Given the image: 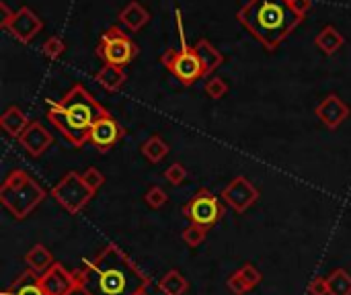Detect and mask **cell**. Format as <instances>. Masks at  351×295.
<instances>
[{"mask_svg": "<svg viewBox=\"0 0 351 295\" xmlns=\"http://www.w3.org/2000/svg\"><path fill=\"white\" fill-rule=\"evenodd\" d=\"M76 275L82 295H140L152 283L117 244H107Z\"/></svg>", "mask_w": 351, "mask_h": 295, "instance_id": "cell-1", "label": "cell"}, {"mask_svg": "<svg viewBox=\"0 0 351 295\" xmlns=\"http://www.w3.org/2000/svg\"><path fill=\"white\" fill-rule=\"evenodd\" d=\"M105 115L107 109L82 84H74L60 101H47L45 117L74 148H82L90 138L93 125Z\"/></svg>", "mask_w": 351, "mask_h": 295, "instance_id": "cell-2", "label": "cell"}, {"mask_svg": "<svg viewBox=\"0 0 351 295\" xmlns=\"http://www.w3.org/2000/svg\"><path fill=\"white\" fill-rule=\"evenodd\" d=\"M237 16L269 51H274L304 18L292 8L290 0H249Z\"/></svg>", "mask_w": 351, "mask_h": 295, "instance_id": "cell-3", "label": "cell"}, {"mask_svg": "<svg viewBox=\"0 0 351 295\" xmlns=\"http://www.w3.org/2000/svg\"><path fill=\"white\" fill-rule=\"evenodd\" d=\"M45 197V189L25 170H12L0 185V203L14 220H27Z\"/></svg>", "mask_w": 351, "mask_h": 295, "instance_id": "cell-4", "label": "cell"}, {"mask_svg": "<svg viewBox=\"0 0 351 295\" xmlns=\"http://www.w3.org/2000/svg\"><path fill=\"white\" fill-rule=\"evenodd\" d=\"M97 193L88 189V185L84 183L82 175L70 170L66 172L51 189V197L70 214V216H78L95 197Z\"/></svg>", "mask_w": 351, "mask_h": 295, "instance_id": "cell-5", "label": "cell"}, {"mask_svg": "<svg viewBox=\"0 0 351 295\" xmlns=\"http://www.w3.org/2000/svg\"><path fill=\"white\" fill-rule=\"evenodd\" d=\"M160 62L185 86H191L193 82L208 76L206 68L197 55V49L191 45H183L181 49H169L165 55H160Z\"/></svg>", "mask_w": 351, "mask_h": 295, "instance_id": "cell-6", "label": "cell"}, {"mask_svg": "<svg viewBox=\"0 0 351 295\" xmlns=\"http://www.w3.org/2000/svg\"><path fill=\"white\" fill-rule=\"evenodd\" d=\"M97 55L109 66H125L138 55V45L119 27H109L101 35Z\"/></svg>", "mask_w": 351, "mask_h": 295, "instance_id": "cell-7", "label": "cell"}, {"mask_svg": "<svg viewBox=\"0 0 351 295\" xmlns=\"http://www.w3.org/2000/svg\"><path fill=\"white\" fill-rule=\"evenodd\" d=\"M226 209L222 205V201L208 189H199L185 205H183V216L195 224V226H204V228H214L222 218H224Z\"/></svg>", "mask_w": 351, "mask_h": 295, "instance_id": "cell-8", "label": "cell"}, {"mask_svg": "<svg viewBox=\"0 0 351 295\" xmlns=\"http://www.w3.org/2000/svg\"><path fill=\"white\" fill-rule=\"evenodd\" d=\"M222 201L234 209L237 214H247L249 207H253L259 199L257 187L247 177H234L222 191Z\"/></svg>", "mask_w": 351, "mask_h": 295, "instance_id": "cell-9", "label": "cell"}, {"mask_svg": "<svg viewBox=\"0 0 351 295\" xmlns=\"http://www.w3.org/2000/svg\"><path fill=\"white\" fill-rule=\"evenodd\" d=\"M39 285L45 295H72L78 292L76 271H68L62 263H53L43 275H39Z\"/></svg>", "mask_w": 351, "mask_h": 295, "instance_id": "cell-10", "label": "cell"}, {"mask_svg": "<svg viewBox=\"0 0 351 295\" xmlns=\"http://www.w3.org/2000/svg\"><path fill=\"white\" fill-rule=\"evenodd\" d=\"M123 136H125L123 127L107 113L105 117H101V119L93 125L88 142H90L101 154H105V152H109Z\"/></svg>", "mask_w": 351, "mask_h": 295, "instance_id": "cell-11", "label": "cell"}, {"mask_svg": "<svg viewBox=\"0 0 351 295\" xmlns=\"http://www.w3.org/2000/svg\"><path fill=\"white\" fill-rule=\"evenodd\" d=\"M41 27H43L41 18H39L29 6H21V8L14 12L12 21L8 23L6 29L10 31V35H12L16 41L29 43V41H33V37L41 31Z\"/></svg>", "mask_w": 351, "mask_h": 295, "instance_id": "cell-12", "label": "cell"}, {"mask_svg": "<svg viewBox=\"0 0 351 295\" xmlns=\"http://www.w3.org/2000/svg\"><path fill=\"white\" fill-rule=\"evenodd\" d=\"M315 113H317V117L321 119V123H323L325 127L337 129V127L350 117L351 109L350 105H348L339 94L333 92V94L325 97V99L317 105Z\"/></svg>", "mask_w": 351, "mask_h": 295, "instance_id": "cell-13", "label": "cell"}, {"mask_svg": "<svg viewBox=\"0 0 351 295\" xmlns=\"http://www.w3.org/2000/svg\"><path fill=\"white\" fill-rule=\"evenodd\" d=\"M19 144L27 150L29 156L39 158V156L53 144V136H51V131H49L43 123L31 121V123L27 125V129L21 133Z\"/></svg>", "mask_w": 351, "mask_h": 295, "instance_id": "cell-14", "label": "cell"}, {"mask_svg": "<svg viewBox=\"0 0 351 295\" xmlns=\"http://www.w3.org/2000/svg\"><path fill=\"white\" fill-rule=\"evenodd\" d=\"M31 121H29V117L25 115V111L21 109V107H16V105H12V107H8L2 115H0V127L10 136V138H21V133L27 129V125H29Z\"/></svg>", "mask_w": 351, "mask_h": 295, "instance_id": "cell-15", "label": "cell"}, {"mask_svg": "<svg viewBox=\"0 0 351 295\" xmlns=\"http://www.w3.org/2000/svg\"><path fill=\"white\" fill-rule=\"evenodd\" d=\"M2 295H45L39 285V275L33 273L31 269L23 271L4 292Z\"/></svg>", "mask_w": 351, "mask_h": 295, "instance_id": "cell-16", "label": "cell"}, {"mask_svg": "<svg viewBox=\"0 0 351 295\" xmlns=\"http://www.w3.org/2000/svg\"><path fill=\"white\" fill-rule=\"evenodd\" d=\"M25 263H27V269H31V271L37 273V275H43L47 269H51V265H53L56 261H53L51 253H49L43 244H35L33 248L27 251Z\"/></svg>", "mask_w": 351, "mask_h": 295, "instance_id": "cell-17", "label": "cell"}, {"mask_svg": "<svg viewBox=\"0 0 351 295\" xmlns=\"http://www.w3.org/2000/svg\"><path fill=\"white\" fill-rule=\"evenodd\" d=\"M119 21L130 29V31H140L148 21H150V14L148 10L140 4V2H130L121 12H119Z\"/></svg>", "mask_w": 351, "mask_h": 295, "instance_id": "cell-18", "label": "cell"}, {"mask_svg": "<svg viewBox=\"0 0 351 295\" xmlns=\"http://www.w3.org/2000/svg\"><path fill=\"white\" fill-rule=\"evenodd\" d=\"M95 78H97V82H99L105 90L115 92V90H119V88L123 86V82H125V72H123L121 66H109V64H105V66L97 72Z\"/></svg>", "mask_w": 351, "mask_h": 295, "instance_id": "cell-19", "label": "cell"}, {"mask_svg": "<svg viewBox=\"0 0 351 295\" xmlns=\"http://www.w3.org/2000/svg\"><path fill=\"white\" fill-rule=\"evenodd\" d=\"M195 49H197V55H199V60H202V64H204V68H206V74L210 76L216 68H220L222 66V62H224V55L208 41V39H199L195 45H193Z\"/></svg>", "mask_w": 351, "mask_h": 295, "instance_id": "cell-20", "label": "cell"}, {"mask_svg": "<svg viewBox=\"0 0 351 295\" xmlns=\"http://www.w3.org/2000/svg\"><path fill=\"white\" fill-rule=\"evenodd\" d=\"M158 290L165 295H185L189 290V281L185 279V275L177 269H171L160 281H158Z\"/></svg>", "mask_w": 351, "mask_h": 295, "instance_id": "cell-21", "label": "cell"}, {"mask_svg": "<svg viewBox=\"0 0 351 295\" xmlns=\"http://www.w3.org/2000/svg\"><path fill=\"white\" fill-rule=\"evenodd\" d=\"M343 35L335 29V27H325L319 35H317V39H315V43H317V47L323 51V53H327V55H333L341 45H343Z\"/></svg>", "mask_w": 351, "mask_h": 295, "instance_id": "cell-22", "label": "cell"}, {"mask_svg": "<svg viewBox=\"0 0 351 295\" xmlns=\"http://www.w3.org/2000/svg\"><path fill=\"white\" fill-rule=\"evenodd\" d=\"M142 154H144V158L150 162V164H158V162H162L165 160V156L169 154V146H167V142L160 138V136H152V138H148L144 144H142Z\"/></svg>", "mask_w": 351, "mask_h": 295, "instance_id": "cell-23", "label": "cell"}, {"mask_svg": "<svg viewBox=\"0 0 351 295\" xmlns=\"http://www.w3.org/2000/svg\"><path fill=\"white\" fill-rule=\"evenodd\" d=\"M329 295H351V275L346 269H335L329 277Z\"/></svg>", "mask_w": 351, "mask_h": 295, "instance_id": "cell-24", "label": "cell"}, {"mask_svg": "<svg viewBox=\"0 0 351 295\" xmlns=\"http://www.w3.org/2000/svg\"><path fill=\"white\" fill-rule=\"evenodd\" d=\"M181 238H183V242H185L189 248H197V246H202V244H204V240L208 238V228H204V226H195V224H189V226L183 230Z\"/></svg>", "mask_w": 351, "mask_h": 295, "instance_id": "cell-25", "label": "cell"}, {"mask_svg": "<svg viewBox=\"0 0 351 295\" xmlns=\"http://www.w3.org/2000/svg\"><path fill=\"white\" fill-rule=\"evenodd\" d=\"M226 92H228V82H226L224 78L214 76V78H210V80L206 82V94H208L210 99H214V101L222 99Z\"/></svg>", "mask_w": 351, "mask_h": 295, "instance_id": "cell-26", "label": "cell"}, {"mask_svg": "<svg viewBox=\"0 0 351 295\" xmlns=\"http://www.w3.org/2000/svg\"><path fill=\"white\" fill-rule=\"evenodd\" d=\"M167 201H169V195H167V191L160 189V187H150V189L146 191V195H144V203H146L148 207H152V209H160Z\"/></svg>", "mask_w": 351, "mask_h": 295, "instance_id": "cell-27", "label": "cell"}, {"mask_svg": "<svg viewBox=\"0 0 351 295\" xmlns=\"http://www.w3.org/2000/svg\"><path fill=\"white\" fill-rule=\"evenodd\" d=\"M165 179H167L173 187H179V185L185 183L187 170H185V166H183L181 162H175V164H171V166L165 170Z\"/></svg>", "mask_w": 351, "mask_h": 295, "instance_id": "cell-28", "label": "cell"}, {"mask_svg": "<svg viewBox=\"0 0 351 295\" xmlns=\"http://www.w3.org/2000/svg\"><path fill=\"white\" fill-rule=\"evenodd\" d=\"M239 273H241V277L249 283V287L251 290H255L261 281H263V275H261V271L255 267V265H251V263H247V265H243L241 269H239Z\"/></svg>", "mask_w": 351, "mask_h": 295, "instance_id": "cell-29", "label": "cell"}, {"mask_svg": "<svg viewBox=\"0 0 351 295\" xmlns=\"http://www.w3.org/2000/svg\"><path fill=\"white\" fill-rule=\"evenodd\" d=\"M64 49H66V45H64L62 37H58V35L49 37V39L43 43V53H45L49 60H58V57L64 53Z\"/></svg>", "mask_w": 351, "mask_h": 295, "instance_id": "cell-30", "label": "cell"}, {"mask_svg": "<svg viewBox=\"0 0 351 295\" xmlns=\"http://www.w3.org/2000/svg\"><path fill=\"white\" fill-rule=\"evenodd\" d=\"M82 179H84V183L88 185V189H90V191H95V193H97V191L103 187V183H105L103 172H101L99 168H95V166L86 168V170H84V175H82Z\"/></svg>", "mask_w": 351, "mask_h": 295, "instance_id": "cell-31", "label": "cell"}, {"mask_svg": "<svg viewBox=\"0 0 351 295\" xmlns=\"http://www.w3.org/2000/svg\"><path fill=\"white\" fill-rule=\"evenodd\" d=\"M226 285H228V290H230L234 295H247L249 292H251L249 283L241 277V273H239V271H234V273L228 277Z\"/></svg>", "mask_w": 351, "mask_h": 295, "instance_id": "cell-32", "label": "cell"}, {"mask_svg": "<svg viewBox=\"0 0 351 295\" xmlns=\"http://www.w3.org/2000/svg\"><path fill=\"white\" fill-rule=\"evenodd\" d=\"M308 295H329V283L327 277H317L308 285Z\"/></svg>", "mask_w": 351, "mask_h": 295, "instance_id": "cell-33", "label": "cell"}, {"mask_svg": "<svg viewBox=\"0 0 351 295\" xmlns=\"http://www.w3.org/2000/svg\"><path fill=\"white\" fill-rule=\"evenodd\" d=\"M12 16H14V12L10 10V6L6 4V2H0V27H8V23L12 21Z\"/></svg>", "mask_w": 351, "mask_h": 295, "instance_id": "cell-34", "label": "cell"}, {"mask_svg": "<svg viewBox=\"0 0 351 295\" xmlns=\"http://www.w3.org/2000/svg\"><path fill=\"white\" fill-rule=\"evenodd\" d=\"M290 4H292V8H294L298 14H302V16H304V14L311 10V4H313V2H311V0H292Z\"/></svg>", "mask_w": 351, "mask_h": 295, "instance_id": "cell-35", "label": "cell"}, {"mask_svg": "<svg viewBox=\"0 0 351 295\" xmlns=\"http://www.w3.org/2000/svg\"><path fill=\"white\" fill-rule=\"evenodd\" d=\"M140 295H150V294H148V290H146V292H142V294H140Z\"/></svg>", "mask_w": 351, "mask_h": 295, "instance_id": "cell-36", "label": "cell"}, {"mask_svg": "<svg viewBox=\"0 0 351 295\" xmlns=\"http://www.w3.org/2000/svg\"><path fill=\"white\" fill-rule=\"evenodd\" d=\"M290 2H292V0H290Z\"/></svg>", "mask_w": 351, "mask_h": 295, "instance_id": "cell-37", "label": "cell"}]
</instances>
